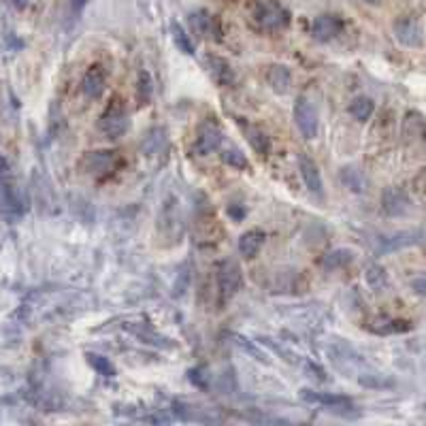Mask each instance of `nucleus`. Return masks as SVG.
<instances>
[{"label":"nucleus","instance_id":"obj_26","mask_svg":"<svg viewBox=\"0 0 426 426\" xmlns=\"http://www.w3.org/2000/svg\"><path fill=\"white\" fill-rule=\"evenodd\" d=\"M349 260H352V254H349V252L337 250V252H333V254L324 260V265H326L329 269H333V267H337V265H347Z\"/></svg>","mask_w":426,"mask_h":426},{"label":"nucleus","instance_id":"obj_12","mask_svg":"<svg viewBox=\"0 0 426 426\" xmlns=\"http://www.w3.org/2000/svg\"><path fill=\"white\" fill-rule=\"evenodd\" d=\"M104 86H106V77H104V70H102L98 64L92 66L88 73L84 75L81 90H84V94H86L88 98H92V100L100 98L102 92H104Z\"/></svg>","mask_w":426,"mask_h":426},{"label":"nucleus","instance_id":"obj_14","mask_svg":"<svg viewBox=\"0 0 426 426\" xmlns=\"http://www.w3.org/2000/svg\"><path fill=\"white\" fill-rule=\"evenodd\" d=\"M409 196L399 188H390L384 192V209L390 216H403L409 211Z\"/></svg>","mask_w":426,"mask_h":426},{"label":"nucleus","instance_id":"obj_30","mask_svg":"<svg viewBox=\"0 0 426 426\" xmlns=\"http://www.w3.org/2000/svg\"><path fill=\"white\" fill-rule=\"evenodd\" d=\"M365 3H369V5H377L379 0H365Z\"/></svg>","mask_w":426,"mask_h":426},{"label":"nucleus","instance_id":"obj_2","mask_svg":"<svg viewBox=\"0 0 426 426\" xmlns=\"http://www.w3.org/2000/svg\"><path fill=\"white\" fill-rule=\"evenodd\" d=\"M128 109L120 96H113L111 102L106 104V109L102 111L98 120V128L104 136L109 139H120L128 130Z\"/></svg>","mask_w":426,"mask_h":426},{"label":"nucleus","instance_id":"obj_24","mask_svg":"<svg viewBox=\"0 0 426 426\" xmlns=\"http://www.w3.org/2000/svg\"><path fill=\"white\" fill-rule=\"evenodd\" d=\"M88 363H90L100 375H104V377H113V375H116L113 365L106 361L104 356H98V354H88Z\"/></svg>","mask_w":426,"mask_h":426},{"label":"nucleus","instance_id":"obj_16","mask_svg":"<svg viewBox=\"0 0 426 426\" xmlns=\"http://www.w3.org/2000/svg\"><path fill=\"white\" fill-rule=\"evenodd\" d=\"M267 81H269V86H271L277 94L290 92V86H292V73H290V68L283 66V64L271 66L269 73H267Z\"/></svg>","mask_w":426,"mask_h":426},{"label":"nucleus","instance_id":"obj_19","mask_svg":"<svg viewBox=\"0 0 426 426\" xmlns=\"http://www.w3.org/2000/svg\"><path fill=\"white\" fill-rule=\"evenodd\" d=\"M373 109H375V104L367 96H358V98H354L349 102V116L354 120H358V122H367L373 116Z\"/></svg>","mask_w":426,"mask_h":426},{"label":"nucleus","instance_id":"obj_13","mask_svg":"<svg viewBox=\"0 0 426 426\" xmlns=\"http://www.w3.org/2000/svg\"><path fill=\"white\" fill-rule=\"evenodd\" d=\"M237 124H239V128L243 130V134H245V139H247V143L252 145V150H254L256 154L267 156L269 150H271L269 136H267L260 128H256V126H252V124H247V122H243V120H237Z\"/></svg>","mask_w":426,"mask_h":426},{"label":"nucleus","instance_id":"obj_10","mask_svg":"<svg viewBox=\"0 0 426 426\" xmlns=\"http://www.w3.org/2000/svg\"><path fill=\"white\" fill-rule=\"evenodd\" d=\"M299 171H301V177L307 186L309 192L322 196V177H320V171H317V164L313 158H309L305 152L299 154Z\"/></svg>","mask_w":426,"mask_h":426},{"label":"nucleus","instance_id":"obj_5","mask_svg":"<svg viewBox=\"0 0 426 426\" xmlns=\"http://www.w3.org/2000/svg\"><path fill=\"white\" fill-rule=\"evenodd\" d=\"M220 143H222V130H220V126L213 120H205L198 126V132H196V143H194L196 154L207 156L211 152H216L220 148Z\"/></svg>","mask_w":426,"mask_h":426},{"label":"nucleus","instance_id":"obj_3","mask_svg":"<svg viewBox=\"0 0 426 426\" xmlns=\"http://www.w3.org/2000/svg\"><path fill=\"white\" fill-rule=\"evenodd\" d=\"M243 286V273L235 260H224L218 267V288L224 301L232 299Z\"/></svg>","mask_w":426,"mask_h":426},{"label":"nucleus","instance_id":"obj_9","mask_svg":"<svg viewBox=\"0 0 426 426\" xmlns=\"http://www.w3.org/2000/svg\"><path fill=\"white\" fill-rule=\"evenodd\" d=\"M395 34H397L399 43H403L405 47H420L422 41H424L422 26L416 19H411V17L399 19L395 24Z\"/></svg>","mask_w":426,"mask_h":426},{"label":"nucleus","instance_id":"obj_4","mask_svg":"<svg viewBox=\"0 0 426 426\" xmlns=\"http://www.w3.org/2000/svg\"><path fill=\"white\" fill-rule=\"evenodd\" d=\"M294 124L299 126V130L305 139L317 136V124H320L317 122V109L305 96H299L294 102Z\"/></svg>","mask_w":426,"mask_h":426},{"label":"nucleus","instance_id":"obj_21","mask_svg":"<svg viewBox=\"0 0 426 426\" xmlns=\"http://www.w3.org/2000/svg\"><path fill=\"white\" fill-rule=\"evenodd\" d=\"M154 96V81L148 70H141L139 73V84H136V100L139 104H148Z\"/></svg>","mask_w":426,"mask_h":426},{"label":"nucleus","instance_id":"obj_28","mask_svg":"<svg viewBox=\"0 0 426 426\" xmlns=\"http://www.w3.org/2000/svg\"><path fill=\"white\" fill-rule=\"evenodd\" d=\"M9 3L15 7V9H26L28 7V3H30V0H9Z\"/></svg>","mask_w":426,"mask_h":426},{"label":"nucleus","instance_id":"obj_25","mask_svg":"<svg viewBox=\"0 0 426 426\" xmlns=\"http://www.w3.org/2000/svg\"><path fill=\"white\" fill-rule=\"evenodd\" d=\"M222 160L228 164V166H232V168H239V171H243V168H250V162H247V158L239 152V150H226L224 154H222Z\"/></svg>","mask_w":426,"mask_h":426},{"label":"nucleus","instance_id":"obj_1","mask_svg":"<svg viewBox=\"0 0 426 426\" xmlns=\"http://www.w3.org/2000/svg\"><path fill=\"white\" fill-rule=\"evenodd\" d=\"M26 198L5 156H0V216L15 222L24 216Z\"/></svg>","mask_w":426,"mask_h":426},{"label":"nucleus","instance_id":"obj_20","mask_svg":"<svg viewBox=\"0 0 426 426\" xmlns=\"http://www.w3.org/2000/svg\"><path fill=\"white\" fill-rule=\"evenodd\" d=\"M171 32H173L175 47L180 49V52H184V54H188V56H192V54H194V43H192V39L188 37V32L184 30V26L177 24V22H173Z\"/></svg>","mask_w":426,"mask_h":426},{"label":"nucleus","instance_id":"obj_15","mask_svg":"<svg viewBox=\"0 0 426 426\" xmlns=\"http://www.w3.org/2000/svg\"><path fill=\"white\" fill-rule=\"evenodd\" d=\"M207 66H209V73L213 77V81L220 84V86H230L235 81V73L230 64L224 58L218 56H207Z\"/></svg>","mask_w":426,"mask_h":426},{"label":"nucleus","instance_id":"obj_27","mask_svg":"<svg viewBox=\"0 0 426 426\" xmlns=\"http://www.w3.org/2000/svg\"><path fill=\"white\" fill-rule=\"evenodd\" d=\"M411 290L420 297H426V273H420L411 279Z\"/></svg>","mask_w":426,"mask_h":426},{"label":"nucleus","instance_id":"obj_29","mask_svg":"<svg viewBox=\"0 0 426 426\" xmlns=\"http://www.w3.org/2000/svg\"><path fill=\"white\" fill-rule=\"evenodd\" d=\"M228 213L239 220V218H243V216H245V209H235V207H230V209H228Z\"/></svg>","mask_w":426,"mask_h":426},{"label":"nucleus","instance_id":"obj_11","mask_svg":"<svg viewBox=\"0 0 426 426\" xmlns=\"http://www.w3.org/2000/svg\"><path fill=\"white\" fill-rule=\"evenodd\" d=\"M120 158L116 152H92L84 158V164L88 173L92 175H106L118 166Z\"/></svg>","mask_w":426,"mask_h":426},{"label":"nucleus","instance_id":"obj_18","mask_svg":"<svg viewBox=\"0 0 426 426\" xmlns=\"http://www.w3.org/2000/svg\"><path fill=\"white\" fill-rule=\"evenodd\" d=\"M265 235L260 230H247L239 237V252L243 258H254L260 250Z\"/></svg>","mask_w":426,"mask_h":426},{"label":"nucleus","instance_id":"obj_8","mask_svg":"<svg viewBox=\"0 0 426 426\" xmlns=\"http://www.w3.org/2000/svg\"><path fill=\"white\" fill-rule=\"evenodd\" d=\"M341 30H343V22L337 15H320L311 24V37L320 43H329Z\"/></svg>","mask_w":426,"mask_h":426},{"label":"nucleus","instance_id":"obj_22","mask_svg":"<svg viewBox=\"0 0 426 426\" xmlns=\"http://www.w3.org/2000/svg\"><path fill=\"white\" fill-rule=\"evenodd\" d=\"M365 277H367V283H369V286H371L373 290H377V292L384 290V288L388 286V275H386V271H384L379 265H369Z\"/></svg>","mask_w":426,"mask_h":426},{"label":"nucleus","instance_id":"obj_7","mask_svg":"<svg viewBox=\"0 0 426 426\" xmlns=\"http://www.w3.org/2000/svg\"><path fill=\"white\" fill-rule=\"evenodd\" d=\"M303 399L322 405L326 411L337 413V416H347L356 409L347 397H339V395H315V393H309V390H303Z\"/></svg>","mask_w":426,"mask_h":426},{"label":"nucleus","instance_id":"obj_6","mask_svg":"<svg viewBox=\"0 0 426 426\" xmlns=\"http://www.w3.org/2000/svg\"><path fill=\"white\" fill-rule=\"evenodd\" d=\"M256 19L265 30H281L288 26L290 15L277 3H262L256 11Z\"/></svg>","mask_w":426,"mask_h":426},{"label":"nucleus","instance_id":"obj_23","mask_svg":"<svg viewBox=\"0 0 426 426\" xmlns=\"http://www.w3.org/2000/svg\"><path fill=\"white\" fill-rule=\"evenodd\" d=\"M190 24H192V30L198 34V37H209V32H211V15L207 11H196L190 15Z\"/></svg>","mask_w":426,"mask_h":426},{"label":"nucleus","instance_id":"obj_17","mask_svg":"<svg viewBox=\"0 0 426 426\" xmlns=\"http://www.w3.org/2000/svg\"><path fill=\"white\" fill-rule=\"evenodd\" d=\"M422 241V232L416 230H405V232H397L393 237H384L379 239V252H395L399 247H407Z\"/></svg>","mask_w":426,"mask_h":426}]
</instances>
